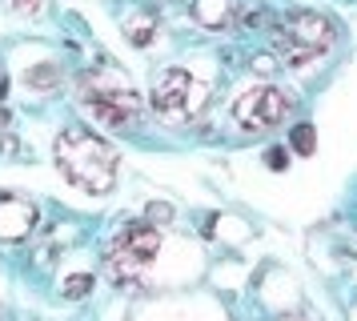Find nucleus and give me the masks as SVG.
Here are the masks:
<instances>
[{"instance_id": "nucleus-1", "label": "nucleus", "mask_w": 357, "mask_h": 321, "mask_svg": "<svg viewBox=\"0 0 357 321\" xmlns=\"http://www.w3.org/2000/svg\"><path fill=\"white\" fill-rule=\"evenodd\" d=\"M52 153H56V169L65 173L68 185L93 193V197H100V193H109L116 185L113 144L105 137H97L93 128H81V125L65 128L56 137V144H52Z\"/></svg>"}, {"instance_id": "nucleus-2", "label": "nucleus", "mask_w": 357, "mask_h": 321, "mask_svg": "<svg viewBox=\"0 0 357 321\" xmlns=\"http://www.w3.org/2000/svg\"><path fill=\"white\" fill-rule=\"evenodd\" d=\"M81 105L97 125L116 128V133H132L141 125V96L132 93V84L109 61L81 77Z\"/></svg>"}, {"instance_id": "nucleus-3", "label": "nucleus", "mask_w": 357, "mask_h": 321, "mask_svg": "<svg viewBox=\"0 0 357 321\" xmlns=\"http://www.w3.org/2000/svg\"><path fill=\"white\" fill-rule=\"evenodd\" d=\"M273 45L289 68H305V64H313L317 57L329 52V45H333V24L321 13L289 8V13L281 16V29H273Z\"/></svg>"}, {"instance_id": "nucleus-4", "label": "nucleus", "mask_w": 357, "mask_h": 321, "mask_svg": "<svg viewBox=\"0 0 357 321\" xmlns=\"http://www.w3.org/2000/svg\"><path fill=\"white\" fill-rule=\"evenodd\" d=\"M157 249H161V233H157V225L132 221V225H125L121 237L113 241V249H109V257H105V269H109V277H113L116 285L137 289L141 273L149 269V261L157 257Z\"/></svg>"}, {"instance_id": "nucleus-5", "label": "nucleus", "mask_w": 357, "mask_h": 321, "mask_svg": "<svg viewBox=\"0 0 357 321\" xmlns=\"http://www.w3.org/2000/svg\"><path fill=\"white\" fill-rule=\"evenodd\" d=\"M149 96H153V112L161 121L181 125V121H189L205 105V84L193 73H185V68H161L153 77V93Z\"/></svg>"}, {"instance_id": "nucleus-6", "label": "nucleus", "mask_w": 357, "mask_h": 321, "mask_svg": "<svg viewBox=\"0 0 357 321\" xmlns=\"http://www.w3.org/2000/svg\"><path fill=\"white\" fill-rule=\"evenodd\" d=\"M289 109H293L289 93H281L277 84H257V89H245L233 100V121L249 133H269L289 117Z\"/></svg>"}, {"instance_id": "nucleus-7", "label": "nucleus", "mask_w": 357, "mask_h": 321, "mask_svg": "<svg viewBox=\"0 0 357 321\" xmlns=\"http://www.w3.org/2000/svg\"><path fill=\"white\" fill-rule=\"evenodd\" d=\"M36 225V205L17 193H0V241L29 237Z\"/></svg>"}, {"instance_id": "nucleus-8", "label": "nucleus", "mask_w": 357, "mask_h": 321, "mask_svg": "<svg viewBox=\"0 0 357 321\" xmlns=\"http://www.w3.org/2000/svg\"><path fill=\"white\" fill-rule=\"evenodd\" d=\"M237 8H241V0H193L189 4V16H193L201 29L225 32L237 24Z\"/></svg>"}, {"instance_id": "nucleus-9", "label": "nucleus", "mask_w": 357, "mask_h": 321, "mask_svg": "<svg viewBox=\"0 0 357 321\" xmlns=\"http://www.w3.org/2000/svg\"><path fill=\"white\" fill-rule=\"evenodd\" d=\"M157 29H161V24H157V16H153V13H132L129 20H125V36H129L137 48H149V45H153Z\"/></svg>"}, {"instance_id": "nucleus-10", "label": "nucleus", "mask_w": 357, "mask_h": 321, "mask_svg": "<svg viewBox=\"0 0 357 321\" xmlns=\"http://www.w3.org/2000/svg\"><path fill=\"white\" fill-rule=\"evenodd\" d=\"M289 144H293V153L309 157V153L317 149V133H313V125H297V128L289 133Z\"/></svg>"}, {"instance_id": "nucleus-11", "label": "nucleus", "mask_w": 357, "mask_h": 321, "mask_svg": "<svg viewBox=\"0 0 357 321\" xmlns=\"http://www.w3.org/2000/svg\"><path fill=\"white\" fill-rule=\"evenodd\" d=\"M24 80H29V89H56L61 73H56V64H40V68H33Z\"/></svg>"}, {"instance_id": "nucleus-12", "label": "nucleus", "mask_w": 357, "mask_h": 321, "mask_svg": "<svg viewBox=\"0 0 357 321\" xmlns=\"http://www.w3.org/2000/svg\"><path fill=\"white\" fill-rule=\"evenodd\" d=\"M61 289H65V297H84V293L93 289V277H89V273H77V277H68Z\"/></svg>"}, {"instance_id": "nucleus-13", "label": "nucleus", "mask_w": 357, "mask_h": 321, "mask_svg": "<svg viewBox=\"0 0 357 321\" xmlns=\"http://www.w3.org/2000/svg\"><path fill=\"white\" fill-rule=\"evenodd\" d=\"M173 221V205L169 201H153L149 205V225H169Z\"/></svg>"}, {"instance_id": "nucleus-14", "label": "nucleus", "mask_w": 357, "mask_h": 321, "mask_svg": "<svg viewBox=\"0 0 357 321\" xmlns=\"http://www.w3.org/2000/svg\"><path fill=\"white\" fill-rule=\"evenodd\" d=\"M265 160H269V169H277V173H281V169L289 165V153H285V149H269V153H265Z\"/></svg>"}, {"instance_id": "nucleus-15", "label": "nucleus", "mask_w": 357, "mask_h": 321, "mask_svg": "<svg viewBox=\"0 0 357 321\" xmlns=\"http://www.w3.org/2000/svg\"><path fill=\"white\" fill-rule=\"evenodd\" d=\"M17 13H40V0H13Z\"/></svg>"}, {"instance_id": "nucleus-16", "label": "nucleus", "mask_w": 357, "mask_h": 321, "mask_svg": "<svg viewBox=\"0 0 357 321\" xmlns=\"http://www.w3.org/2000/svg\"><path fill=\"white\" fill-rule=\"evenodd\" d=\"M281 321H305V318H281Z\"/></svg>"}]
</instances>
